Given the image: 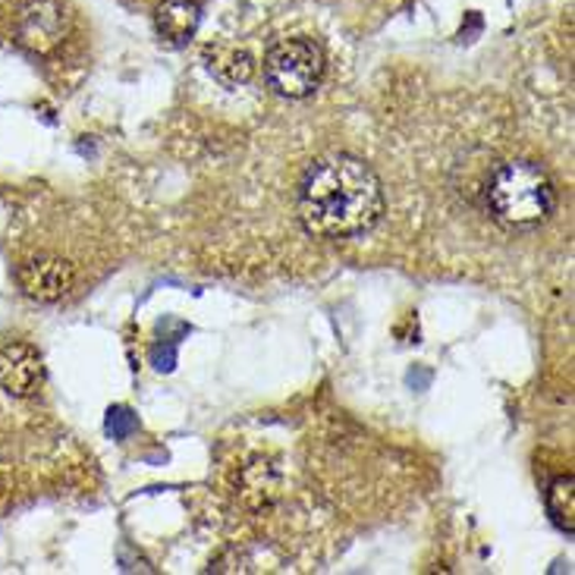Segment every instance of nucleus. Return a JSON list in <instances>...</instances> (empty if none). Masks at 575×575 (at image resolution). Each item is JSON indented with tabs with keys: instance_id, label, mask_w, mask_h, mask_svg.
<instances>
[{
	"instance_id": "f257e3e1",
	"label": "nucleus",
	"mask_w": 575,
	"mask_h": 575,
	"mask_svg": "<svg viewBox=\"0 0 575 575\" xmlns=\"http://www.w3.org/2000/svg\"><path fill=\"white\" fill-rule=\"evenodd\" d=\"M296 208L311 236L353 240L375 230L387 199L372 164L355 155H328L306 170Z\"/></svg>"
},
{
	"instance_id": "7ed1b4c3",
	"label": "nucleus",
	"mask_w": 575,
	"mask_h": 575,
	"mask_svg": "<svg viewBox=\"0 0 575 575\" xmlns=\"http://www.w3.org/2000/svg\"><path fill=\"white\" fill-rule=\"evenodd\" d=\"M265 79L280 98L302 101L324 79V51L311 38H284L267 51Z\"/></svg>"
},
{
	"instance_id": "f03ea898",
	"label": "nucleus",
	"mask_w": 575,
	"mask_h": 575,
	"mask_svg": "<svg viewBox=\"0 0 575 575\" xmlns=\"http://www.w3.org/2000/svg\"><path fill=\"white\" fill-rule=\"evenodd\" d=\"M487 214L507 230H538L556 211V186L551 174L529 157L500 164L485 186Z\"/></svg>"
},
{
	"instance_id": "39448f33",
	"label": "nucleus",
	"mask_w": 575,
	"mask_h": 575,
	"mask_svg": "<svg viewBox=\"0 0 575 575\" xmlns=\"http://www.w3.org/2000/svg\"><path fill=\"white\" fill-rule=\"evenodd\" d=\"M16 284L35 302H60L76 287V267L57 255H35L16 267Z\"/></svg>"
},
{
	"instance_id": "0eeeda50",
	"label": "nucleus",
	"mask_w": 575,
	"mask_h": 575,
	"mask_svg": "<svg viewBox=\"0 0 575 575\" xmlns=\"http://www.w3.org/2000/svg\"><path fill=\"white\" fill-rule=\"evenodd\" d=\"M201 25L199 0H164L155 10L157 35L167 45H189Z\"/></svg>"
},
{
	"instance_id": "6e6552de",
	"label": "nucleus",
	"mask_w": 575,
	"mask_h": 575,
	"mask_svg": "<svg viewBox=\"0 0 575 575\" xmlns=\"http://www.w3.org/2000/svg\"><path fill=\"white\" fill-rule=\"evenodd\" d=\"M208 69L218 82L236 89V86L252 82L255 60H252L248 51H240V47H214V51H208Z\"/></svg>"
},
{
	"instance_id": "1a4fd4ad",
	"label": "nucleus",
	"mask_w": 575,
	"mask_h": 575,
	"mask_svg": "<svg viewBox=\"0 0 575 575\" xmlns=\"http://www.w3.org/2000/svg\"><path fill=\"white\" fill-rule=\"evenodd\" d=\"M548 512H551L553 526L566 534L575 531V478L573 475H560L548 487Z\"/></svg>"
},
{
	"instance_id": "423d86ee",
	"label": "nucleus",
	"mask_w": 575,
	"mask_h": 575,
	"mask_svg": "<svg viewBox=\"0 0 575 575\" xmlns=\"http://www.w3.org/2000/svg\"><path fill=\"white\" fill-rule=\"evenodd\" d=\"M45 380V362L32 343H7L0 350V390L10 397H35Z\"/></svg>"
},
{
	"instance_id": "9d476101",
	"label": "nucleus",
	"mask_w": 575,
	"mask_h": 575,
	"mask_svg": "<svg viewBox=\"0 0 575 575\" xmlns=\"http://www.w3.org/2000/svg\"><path fill=\"white\" fill-rule=\"evenodd\" d=\"M126 3H142V0H126Z\"/></svg>"
},
{
	"instance_id": "20e7f679",
	"label": "nucleus",
	"mask_w": 575,
	"mask_h": 575,
	"mask_svg": "<svg viewBox=\"0 0 575 575\" xmlns=\"http://www.w3.org/2000/svg\"><path fill=\"white\" fill-rule=\"evenodd\" d=\"M20 42L35 54H51L64 45L69 32V13L60 0H25L16 20Z\"/></svg>"
}]
</instances>
